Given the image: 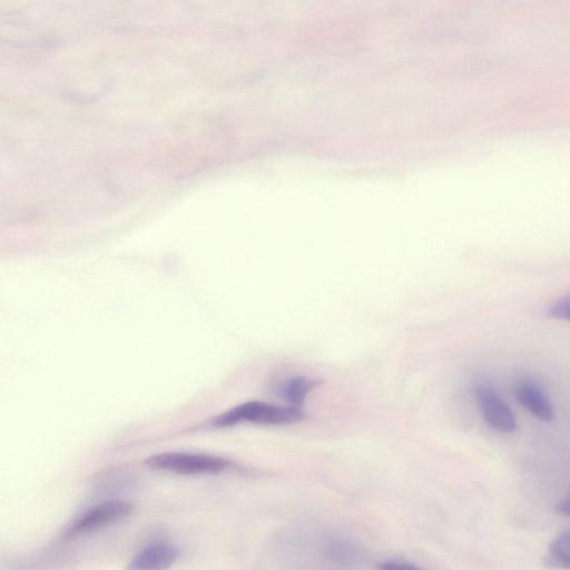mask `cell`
Wrapping results in <instances>:
<instances>
[{
  "label": "cell",
  "instance_id": "cell-1",
  "mask_svg": "<svg viewBox=\"0 0 570 570\" xmlns=\"http://www.w3.org/2000/svg\"><path fill=\"white\" fill-rule=\"evenodd\" d=\"M303 411L294 407H280L261 401H250L216 417V428H228L249 422L254 425L279 426L296 424L303 420Z\"/></svg>",
  "mask_w": 570,
  "mask_h": 570
},
{
  "label": "cell",
  "instance_id": "cell-2",
  "mask_svg": "<svg viewBox=\"0 0 570 570\" xmlns=\"http://www.w3.org/2000/svg\"><path fill=\"white\" fill-rule=\"evenodd\" d=\"M145 465L153 470L189 476L219 475L232 467L224 458L191 452H163L151 456Z\"/></svg>",
  "mask_w": 570,
  "mask_h": 570
},
{
  "label": "cell",
  "instance_id": "cell-3",
  "mask_svg": "<svg viewBox=\"0 0 570 570\" xmlns=\"http://www.w3.org/2000/svg\"><path fill=\"white\" fill-rule=\"evenodd\" d=\"M134 511V506L125 500H108L85 511L68 527L65 538L70 539L96 532L98 529L113 525Z\"/></svg>",
  "mask_w": 570,
  "mask_h": 570
},
{
  "label": "cell",
  "instance_id": "cell-4",
  "mask_svg": "<svg viewBox=\"0 0 570 570\" xmlns=\"http://www.w3.org/2000/svg\"><path fill=\"white\" fill-rule=\"evenodd\" d=\"M477 404L486 424L501 434H513L517 429V420L507 402L490 386L479 385L476 388Z\"/></svg>",
  "mask_w": 570,
  "mask_h": 570
},
{
  "label": "cell",
  "instance_id": "cell-5",
  "mask_svg": "<svg viewBox=\"0 0 570 570\" xmlns=\"http://www.w3.org/2000/svg\"><path fill=\"white\" fill-rule=\"evenodd\" d=\"M518 404L540 421L552 422L555 410L552 400L546 391L534 380L523 379L518 381L515 388Z\"/></svg>",
  "mask_w": 570,
  "mask_h": 570
},
{
  "label": "cell",
  "instance_id": "cell-6",
  "mask_svg": "<svg viewBox=\"0 0 570 570\" xmlns=\"http://www.w3.org/2000/svg\"><path fill=\"white\" fill-rule=\"evenodd\" d=\"M180 550L169 543H154L137 553L127 570H169L180 559Z\"/></svg>",
  "mask_w": 570,
  "mask_h": 570
},
{
  "label": "cell",
  "instance_id": "cell-7",
  "mask_svg": "<svg viewBox=\"0 0 570 570\" xmlns=\"http://www.w3.org/2000/svg\"><path fill=\"white\" fill-rule=\"evenodd\" d=\"M549 568L570 570V534H562L553 540L545 557Z\"/></svg>",
  "mask_w": 570,
  "mask_h": 570
},
{
  "label": "cell",
  "instance_id": "cell-8",
  "mask_svg": "<svg viewBox=\"0 0 570 570\" xmlns=\"http://www.w3.org/2000/svg\"><path fill=\"white\" fill-rule=\"evenodd\" d=\"M316 386L317 382L310 381L306 378H292L285 383L283 395L291 407L301 409L304 402H306L308 393Z\"/></svg>",
  "mask_w": 570,
  "mask_h": 570
},
{
  "label": "cell",
  "instance_id": "cell-9",
  "mask_svg": "<svg viewBox=\"0 0 570 570\" xmlns=\"http://www.w3.org/2000/svg\"><path fill=\"white\" fill-rule=\"evenodd\" d=\"M548 316L555 320L570 322V293L550 304Z\"/></svg>",
  "mask_w": 570,
  "mask_h": 570
},
{
  "label": "cell",
  "instance_id": "cell-10",
  "mask_svg": "<svg viewBox=\"0 0 570 570\" xmlns=\"http://www.w3.org/2000/svg\"><path fill=\"white\" fill-rule=\"evenodd\" d=\"M379 570H421L417 566L401 562H385L378 565Z\"/></svg>",
  "mask_w": 570,
  "mask_h": 570
},
{
  "label": "cell",
  "instance_id": "cell-11",
  "mask_svg": "<svg viewBox=\"0 0 570 570\" xmlns=\"http://www.w3.org/2000/svg\"><path fill=\"white\" fill-rule=\"evenodd\" d=\"M556 509L560 515L570 517V491L566 497L559 501Z\"/></svg>",
  "mask_w": 570,
  "mask_h": 570
}]
</instances>
